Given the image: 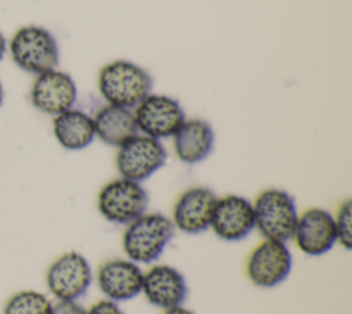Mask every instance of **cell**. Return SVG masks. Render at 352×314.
I'll return each instance as SVG.
<instances>
[{"mask_svg":"<svg viewBox=\"0 0 352 314\" xmlns=\"http://www.w3.org/2000/svg\"><path fill=\"white\" fill-rule=\"evenodd\" d=\"M14 63L32 74H41L56 69L59 47L54 34L43 26L28 25L19 28L8 43Z\"/></svg>","mask_w":352,"mask_h":314,"instance_id":"cell-4","label":"cell"},{"mask_svg":"<svg viewBox=\"0 0 352 314\" xmlns=\"http://www.w3.org/2000/svg\"><path fill=\"white\" fill-rule=\"evenodd\" d=\"M172 139L176 157L190 165L206 160L214 147L213 128L202 118H186Z\"/></svg>","mask_w":352,"mask_h":314,"instance_id":"cell-16","label":"cell"},{"mask_svg":"<svg viewBox=\"0 0 352 314\" xmlns=\"http://www.w3.org/2000/svg\"><path fill=\"white\" fill-rule=\"evenodd\" d=\"M166 157L168 153L161 140L136 134L118 147L116 167L120 176L143 182L165 165Z\"/></svg>","mask_w":352,"mask_h":314,"instance_id":"cell-8","label":"cell"},{"mask_svg":"<svg viewBox=\"0 0 352 314\" xmlns=\"http://www.w3.org/2000/svg\"><path fill=\"white\" fill-rule=\"evenodd\" d=\"M52 134L56 142L70 151L87 149L96 138L92 117L73 107L54 116Z\"/></svg>","mask_w":352,"mask_h":314,"instance_id":"cell-18","label":"cell"},{"mask_svg":"<svg viewBox=\"0 0 352 314\" xmlns=\"http://www.w3.org/2000/svg\"><path fill=\"white\" fill-rule=\"evenodd\" d=\"M3 98H4V90H3V85H1V83H0V106H1V103H3Z\"/></svg>","mask_w":352,"mask_h":314,"instance_id":"cell-25","label":"cell"},{"mask_svg":"<svg viewBox=\"0 0 352 314\" xmlns=\"http://www.w3.org/2000/svg\"><path fill=\"white\" fill-rule=\"evenodd\" d=\"M29 98L38 112L56 116L74 106L77 85L69 73L52 69L36 77Z\"/></svg>","mask_w":352,"mask_h":314,"instance_id":"cell-12","label":"cell"},{"mask_svg":"<svg viewBox=\"0 0 352 314\" xmlns=\"http://www.w3.org/2000/svg\"><path fill=\"white\" fill-rule=\"evenodd\" d=\"M133 116L138 131L158 140L172 138L186 120L179 101L164 94H148L133 107Z\"/></svg>","mask_w":352,"mask_h":314,"instance_id":"cell-9","label":"cell"},{"mask_svg":"<svg viewBox=\"0 0 352 314\" xmlns=\"http://www.w3.org/2000/svg\"><path fill=\"white\" fill-rule=\"evenodd\" d=\"M337 244H340L344 249L349 251L352 248V201L348 198L342 201L336 215H333Z\"/></svg>","mask_w":352,"mask_h":314,"instance_id":"cell-20","label":"cell"},{"mask_svg":"<svg viewBox=\"0 0 352 314\" xmlns=\"http://www.w3.org/2000/svg\"><path fill=\"white\" fill-rule=\"evenodd\" d=\"M216 200L214 191L205 186L184 190L173 204L170 220L175 229L191 236L209 230Z\"/></svg>","mask_w":352,"mask_h":314,"instance_id":"cell-13","label":"cell"},{"mask_svg":"<svg viewBox=\"0 0 352 314\" xmlns=\"http://www.w3.org/2000/svg\"><path fill=\"white\" fill-rule=\"evenodd\" d=\"M151 88L150 73L126 59L106 63L98 74V90L109 105L133 109L151 94Z\"/></svg>","mask_w":352,"mask_h":314,"instance_id":"cell-2","label":"cell"},{"mask_svg":"<svg viewBox=\"0 0 352 314\" xmlns=\"http://www.w3.org/2000/svg\"><path fill=\"white\" fill-rule=\"evenodd\" d=\"M210 229L223 241L236 242L245 240L254 230L252 201L239 194L217 197Z\"/></svg>","mask_w":352,"mask_h":314,"instance_id":"cell-10","label":"cell"},{"mask_svg":"<svg viewBox=\"0 0 352 314\" xmlns=\"http://www.w3.org/2000/svg\"><path fill=\"white\" fill-rule=\"evenodd\" d=\"M142 293L151 306L165 311L183 306L188 295V285L180 270L160 263L143 271Z\"/></svg>","mask_w":352,"mask_h":314,"instance_id":"cell-14","label":"cell"},{"mask_svg":"<svg viewBox=\"0 0 352 314\" xmlns=\"http://www.w3.org/2000/svg\"><path fill=\"white\" fill-rule=\"evenodd\" d=\"M92 120L96 138L109 146L120 147L139 134L133 109L106 103L95 113Z\"/></svg>","mask_w":352,"mask_h":314,"instance_id":"cell-17","label":"cell"},{"mask_svg":"<svg viewBox=\"0 0 352 314\" xmlns=\"http://www.w3.org/2000/svg\"><path fill=\"white\" fill-rule=\"evenodd\" d=\"M164 314H195L194 311H191L190 308L184 307V306H177V307H173V308H169V310H165Z\"/></svg>","mask_w":352,"mask_h":314,"instance_id":"cell-23","label":"cell"},{"mask_svg":"<svg viewBox=\"0 0 352 314\" xmlns=\"http://www.w3.org/2000/svg\"><path fill=\"white\" fill-rule=\"evenodd\" d=\"M253 204L254 230L264 240L287 242L292 240L298 219L294 197L278 187H270L257 194Z\"/></svg>","mask_w":352,"mask_h":314,"instance_id":"cell-3","label":"cell"},{"mask_svg":"<svg viewBox=\"0 0 352 314\" xmlns=\"http://www.w3.org/2000/svg\"><path fill=\"white\" fill-rule=\"evenodd\" d=\"M52 300L34 289L18 291L8 297L3 314H51Z\"/></svg>","mask_w":352,"mask_h":314,"instance_id":"cell-19","label":"cell"},{"mask_svg":"<svg viewBox=\"0 0 352 314\" xmlns=\"http://www.w3.org/2000/svg\"><path fill=\"white\" fill-rule=\"evenodd\" d=\"M292 240L308 256H322L337 244L333 213L324 208L312 207L301 213L294 227Z\"/></svg>","mask_w":352,"mask_h":314,"instance_id":"cell-11","label":"cell"},{"mask_svg":"<svg viewBox=\"0 0 352 314\" xmlns=\"http://www.w3.org/2000/svg\"><path fill=\"white\" fill-rule=\"evenodd\" d=\"M6 51H7V41H6V37L3 36V33L0 32V61L3 59Z\"/></svg>","mask_w":352,"mask_h":314,"instance_id":"cell-24","label":"cell"},{"mask_svg":"<svg viewBox=\"0 0 352 314\" xmlns=\"http://www.w3.org/2000/svg\"><path fill=\"white\" fill-rule=\"evenodd\" d=\"M293 256L286 242L264 240L246 259V277L257 288L271 289L283 284L290 275Z\"/></svg>","mask_w":352,"mask_h":314,"instance_id":"cell-7","label":"cell"},{"mask_svg":"<svg viewBox=\"0 0 352 314\" xmlns=\"http://www.w3.org/2000/svg\"><path fill=\"white\" fill-rule=\"evenodd\" d=\"M84 314H124L120 307V303H116L109 299H102L91 304Z\"/></svg>","mask_w":352,"mask_h":314,"instance_id":"cell-21","label":"cell"},{"mask_svg":"<svg viewBox=\"0 0 352 314\" xmlns=\"http://www.w3.org/2000/svg\"><path fill=\"white\" fill-rule=\"evenodd\" d=\"M85 308L77 300H56L52 303L51 314H84Z\"/></svg>","mask_w":352,"mask_h":314,"instance_id":"cell-22","label":"cell"},{"mask_svg":"<svg viewBox=\"0 0 352 314\" xmlns=\"http://www.w3.org/2000/svg\"><path fill=\"white\" fill-rule=\"evenodd\" d=\"M175 231L170 218L161 212H146L125 226L121 238L122 251L126 259L140 266L155 263Z\"/></svg>","mask_w":352,"mask_h":314,"instance_id":"cell-1","label":"cell"},{"mask_svg":"<svg viewBox=\"0 0 352 314\" xmlns=\"http://www.w3.org/2000/svg\"><path fill=\"white\" fill-rule=\"evenodd\" d=\"M143 270L126 258L104 260L96 271V284L103 296L116 303L128 302L142 293Z\"/></svg>","mask_w":352,"mask_h":314,"instance_id":"cell-15","label":"cell"},{"mask_svg":"<svg viewBox=\"0 0 352 314\" xmlns=\"http://www.w3.org/2000/svg\"><path fill=\"white\" fill-rule=\"evenodd\" d=\"M92 278L88 259L77 251H67L48 266L45 285L56 300H78L88 292Z\"/></svg>","mask_w":352,"mask_h":314,"instance_id":"cell-6","label":"cell"},{"mask_svg":"<svg viewBox=\"0 0 352 314\" xmlns=\"http://www.w3.org/2000/svg\"><path fill=\"white\" fill-rule=\"evenodd\" d=\"M96 204L107 222L126 226L147 212L148 193L140 182L120 176L102 186Z\"/></svg>","mask_w":352,"mask_h":314,"instance_id":"cell-5","label":"cell"}]
</instances>
